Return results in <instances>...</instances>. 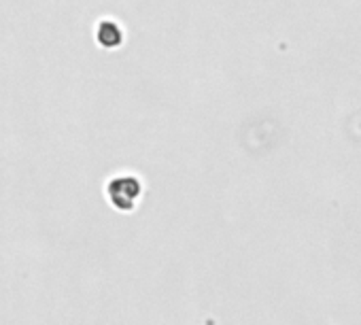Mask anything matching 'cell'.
Returning a JSON list of instances; mask_svg holds the SVG:
<instances>
[{
  "label": "cell",
  "instance_id": "6da1fadb",
  "mask_svg": "<svg viewBox=\"0 0 361 325\" xmlns=\"http://www.w3.org/2000/svg\"><path fill=\"white\" fill-rule=\"evenodd\" d=\"M96 37H98V43H100L102 47H106V49L117 47V45H121V41H123V32H121V28H119L115 22H102V24L98 26Z\"/></svg>",
  "mask_w": 361,
  "mask_h": 325
}]
</instances>
